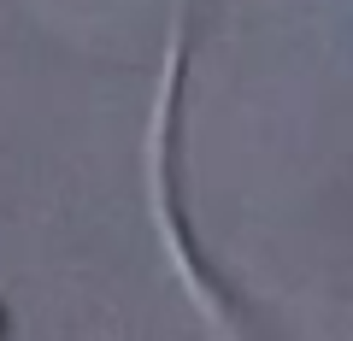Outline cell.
Instances as JSON below:
<instances>
[{
	"mask_svg": "<svg viewBox=\"0 0 353 341\" xmlns=\"http://www.w3.org/2000/svg\"><path fill=\"white\" fill-rule=\"evenodd\" d=\"M0 341H18V318H12V306H6V294H0Z\"/></svg>",
	"mask_w": 353,
	"mask_h": 341,
	"instance_id": "cell-1",
	"label": "cell"
}]
</instances>
